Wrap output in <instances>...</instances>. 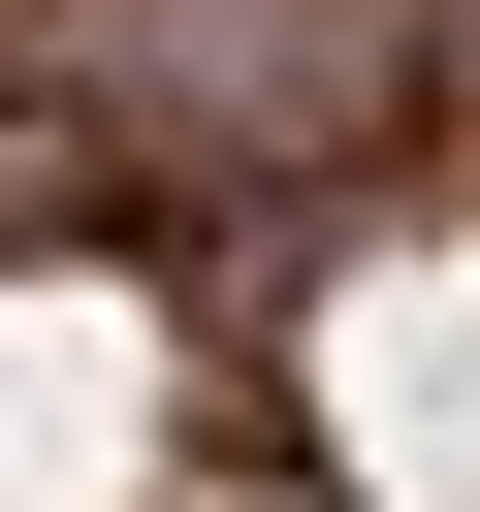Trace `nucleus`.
<instances>
[{
    "instance_id": "f257e3e1",
    "label": "nucleus",
    "mask_w": 480,
    "mask_h": 512,
    "mask_svg": "<svg viewBox=\"0 0 480 512\" xmlns=\"http://www.w3.org/2000/svg\"><path fill=\"white\" fill-rule=\"evenodd\" d=\"M0 512H480V0H0Z\"/></svg>"
}]
</instances>
